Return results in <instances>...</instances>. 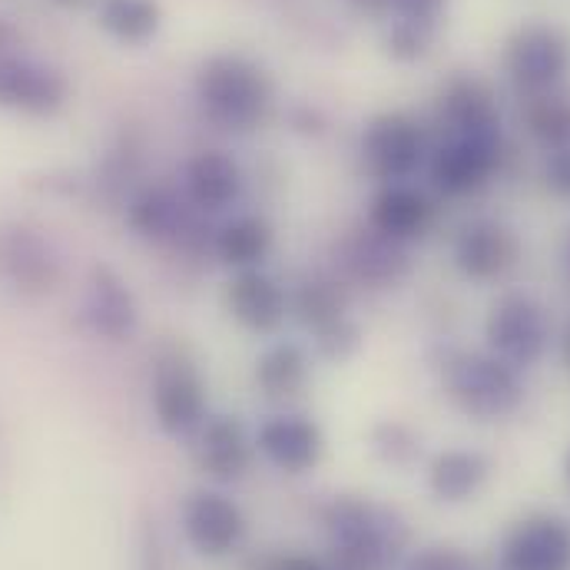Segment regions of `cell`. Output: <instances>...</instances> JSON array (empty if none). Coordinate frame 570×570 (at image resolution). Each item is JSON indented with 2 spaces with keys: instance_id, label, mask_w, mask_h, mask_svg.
<instances>
[{
  "instance_id": "6da1fadb",
  "label": "cell",
  "mask_w": 570,
  "mask_h": 570,
  "mask_svg": "<svg viewBox=\"0 0 570 570\" xmlns=\"http://www.w3.org/2000/svg\"><path fill=\"white\" fill-rule=\"evenodd\" d=\"M199 117L229 137L266 130L279 107V87L266 63L243 50H216L193 73Z\"/></svg>"
},
{
  "instance_id": "7a4b0ae2",
  "label": "cell",
  "mask_w": 570,
  "mask_h": 570,
  "mask_svg": "<svg viewBox=\"0 0 570 570\" xmlns=\"http://www.w3.org/2000/svg\"><path fill=\"white\" fill-rule=\"evenodd\" d=\"M318 524L328 541V570H392L409 551L405 518L365 494H332Z\"/></svg>"
},
{
  "instance_id": "3957f363",
  "label": "cell",
  "mask_w": 570,
  "mask_h": 570,
  "mask_svg": "<svg viewBox=\"0 0 570 570\" xmlns=\"http://www.w3.org/2000/svg\"><path fill=\"white\" fill-rule=\"evenodd\" d=\"M288 322L305 332L315 358L345 362L362 345V325L352 312V288L332 269H315L288 285Z\"/></svg>"
},
{
  "instance_id": "277c9868",
  "label": "cell",
  "mask_w": 570,
  "mask_h": 570,
  "mask_svg": "<svg viewBox=\"0 0 570 570\" xmlns=\"http://www.w3.org/2000/svg\"><path fill=\"white\" fill-rule=\"evenodd\" d=\"M448 402L474 422H501L524 405V382L514 365L494 352L454 348L438 365Z\"/></svg>"
},
{
  "instance_id": "5b68a950",
  "label": "cell",
  "mask_w": 570,
  "mask_h": 570,
  "mask_svg": "<svg viewBox=\"0 0 570 570\" xmlns=\"http://www.w3.org/2000/svg\"><path fill=\"white\" fill-rule=\"evenodd\" d=\"M501 67L521 100L564 90L570 77V33L561 23L528 20L504 40Z\"/></svg>"
},
{
  "instance_id": "8992f818",
  "label": "cell",
  "mask_w": 570,
  "mask_h": 570,
  "mask_svg": "<svg viewBox=\"0 0 570 570\" xmlns=\"http://www.w3.org/2000/svg\"><path fill=\"white\" fill-rule=\"evenodd\" d=\"M428 153H431V140L425 124L405 110L375 114L362 127L355 142L358 166L375 186L415 179L425 169Z\"/></svg>"
},
{
  "instance_id": "52a82bcc",
  "label": "cell",
  "mask_w": 570,
  "mask_h": 570,
  "mask_svg": "<svg viewBox=\"0 0 570 570\" xmlns=\"http://www.w3.org/2000/svg\"><path fill=\"white\" fill-rule=\"evenodd\" d=\"M554 338L548 305L531 292H504L491 302L484 318V345L518 372L534 368Z\"/></svg>"
},
{
  "instance_id": "ba28073f",
  "label": "cell",
  "mask_w": 570,
  "mask_h": 570,
  "mask_svg": "<svg viewBox=\"0 0 570 570\" xmlns=\"http://www.w3.org/2000/svg\"><path fill=\"white\" fill-rule=\"evenodd\" d=\"M153 422L166 438H193L199 425L209 419V395L206 379L193 355L183 348H163L153 365L149 385Z\"/></svg>"
},
{
  "instance_id": "9c48e42d",
  "label": "cell",
  "mask_w": 570,
  "mask_h": 570,
  "mask_svg": "<svg viewBox=\"0 0 570 570\" xmlns=\"http://www.w3.org/2000/svg\"><path fill=\"white\" fill-rule=\"evenodd\" d=\"M504 134L488 137H441L425 163L428 186L444 199H468L494 183L504 163Z\"/></svg>"
},
{
  "instance_id": "30bf717a",
  "label": "cell",
  "mask_w": 570,
  "mask_h": 570,
  "mask_svg": "<svg viewBox=\"0 0 570 570\" xmlns=\"http://www.w3.org/2000/svg\"><path fill=\"white\" fill-rule=\"evenodd\" d=\"M412 249L379 236L372 226L342 233L332 246V273L348 288L392 292L412 276Z\"/></svg>"
},
{
  "instance_id": "8fae6325",
  "label": "cell",
  "mask_w": 570,
  "mask_h": 570,
  "mask_svg": "<svg viewBox=\"0 0 570 570\" xmlns=\"http://www.w3.org/2000/svg\"><path fill=\"white\" fill-rule=\"evenodd\" d=\"M179 528L196 558L226 561L233 558L249 538V518L236 498L223 488H196L183 501Z\"/></svg>"
},
{
  "instance_id": "7c38bea8",
  "label": "cell",
  "mask_w": 570,
  "mask_h": 570,
  "mask_svg": "<svg viewBox=\"0 0 570 570\" xmlns=\"http://www.w3.org/2000/svg\"><path fill=\"white\" fill-rule=\"evenodd\" d=\"M63 279L57 246L30 223H0V283L23 298L50 295Z\"/></svg>"
},
{
  "instance_id": "4fadbf2b",
  "label": "cell",
  "mask_w": 570,
  "mask_h": 570,
  "mask_svg": "<svg viewBox=\"0 0 570 570\" xmlns=\"http://www.w3.org/2000/svg\"><path fill=\"white\" fill-rule=\"evenodd\" d=\"M524 256L521 236L491 216L464 223L451 239V266L464 283L494 285L508 279Z\"/></svg>"
},
{
  "instance_id": "5bb4252c",
  "label": "cell",
  "mask_w": 570,
  "mask_h": 570,
  "mask_svg": "<svg viewBox=\"0 0 570 570\" xmlns=\"http://www.w3.org/2000/svg\"><path fill=\"white\" fill-rule=\"evenodd\" d=\"M176 186L183 189V196L196 209V216L223 219L239 209L249 176H246L239 156H233L229 149H219V146H206V149H196L183 163Z\"/></svg>"
},
{
  "instance_id": "9a60e30c",
  "label": "cell",
  "mask_w": 570,
  "mask_h": 570,
  "mask_svg": "<svg viewBox=\"0 0 570 570\" xmlns=\"http://www.w3.org/2000/svg\"><path fill=\"white\" fill-rule=\"evenodd\" d=\"M219 298L229 322L253 338H276L288 322V285L269 266L229 273Z\"/></svg>"
},
{
  "instance_id": "2e32d148",
  "label": "cell",
  "mask_w": 570,
  "mask_h": 570,
  "mask_svg": "<svg viewBox=\"0 0 570 570\" xmlns=\"http://www.w3.org/2000/svg\"><path fill=\"white\" fill-rule=\"evenodd\" d=\"M70 100V80L53 63L33 60L27 53L0 57V110L20 117H53Z\"/></svg>"
},
{
  "instance_id": "e0dca14e",
  "label": "cell",
  "mask_w": 570,
  "mask_h": 570,
  "mask_svg": "<svg viewBox=\"0 0 570 570\" xmlns=\"http://www.w3.org/2000/svg\"><path fill=\"white\" fill-rule=\"evenodd\" d=\"M434 219H438L434 193L419 186L415 179L375 186L365 206V226L409 249L425 239Z\"/></svg>"
},
{
  "instance_id": "ac0fdd59",
  "label": "cell",
  "mask_w": 570,
  "mask_h": 570,
  "mask_svg": "<svg viewBox=\"0 0 570 570\" xmlns=\"http://www.w3.org/2000/svg\"><path fill=\"white\" fill-rule=\"evenodd\" d=\"M253 438L256 454L283 474H308L325 458V431L298 409H276L259 422Z\"/></svg>"
},
{
  "instance_id": "d6986e66",
  "label": "cell",
  "mask_w": 570,
  "mask_h": 570,
  "mask_svg": "<svg viewBox=\"0 0 570 570\" xmlns=\"http://www.w3.org/2000/svg\"><path fill=\"white\" fill-rule=\"evenodd\" d=\"M256 438L239 415H209L193 434V464L213 484L226 488L253 471Z\"/></svg>"
},
{
  "instance_id": "ffe728a7",
  "label": "cell",
  "mask_w": 570,
  "mask_h": 570,
  "mask_svg": "<svg viewBox=\"0 0 570 570\" xmlns=\"http://www.w3.org/2000/svg\"><path fill=\"white\" fill-rule=\"evenodd\" d=\"M498 570H570V521L561 514L521 518L498 548Z\"/></svg>"
},
{
  "instance_id": "44dd1931",
  "label": "cell",
  "mask_w": 570,
  "mask_h": 570,
  "mask_svg": "<svg viewBox=\"0 0 570 570\" xmlns=\"http://www.w3.org/2000/svg\"><path fill=\"white\" fill-rule=\"evenodd\" d=\"M199 219L203 216H196V209L186 203L179 186L149 183L127 199L130 233L153 246H179L193 239V229Z\"/></svg>"
},
{
  "instance_id": "7402d4cb",
  "label": "cell",
  "mask_w": 570,
  "mask_h": 570,
  "mask_svg": "<svg viewBox=\"0 0 570 570\" xmlns=\"http://www.w3.org/2000/svg\"><path fill=\"white\" fill-rule=\"evenodd\" d=\"M434 127L441 130V137L504 134L498 97L474 73H458V77L444 80V87L434 100Z\"/></svg>"
},
{
  "instance_id": "603a6c76",
  "label": "cell",
  "mask_w": 570,
  "mask_h": 570,
  "mask_svg": "<svg viewBox=\"0 0 570 570\" xmlns=\"http://www.w3.org/2000/svg\"><path fill=\"white\" fill-rule=\"evenodd\" d=\"M80 315H83V325L97 338H107V342H127L140 328V302L134 288L114 266H104V263H97L87 273Z\"/></svg>"
},
{
  "instance_id": "cb8c5ba5",
  "label": "cell",
  "mask_w": 570,
  "mask_h": 570,
  "mask_svg": "<svg viewBox=\"0 0 570 570\" xmlns=\"http://www.w3.org/2000/svg\"><path fill=\"white\" fill-rule=\"evenodd\" d=\"M206 249L219 269L229 273H246V269H263L269 266L276 253V226L266 213H249L236 209L223 219H216Z\"/></svg>"
},
{
  "instance_id": "d4e9b609",
  "label": "cell",
  "mask_w": 570,
  "mask_h": 570,
  "mask_svg": "<svg viewBox=\"0 0 570 570\" xmlns=\"http://www.w3.org/2000/svg\"><path fill=\"white\" fill-rule=\"evenodd\" d=\"M315 355L305 342L295 338H269L253 362V385L276 409H292L312 385Z\"/></svg>"
},
{
  "instance_id": "484cf974",
  "label": "cell",
  "mask_w": 570,
  "mask_h": 570,
  "mask_svg": "<svg viewBox=\"0 0 570 570\" xmlns=\"http://www.w3.org/2000/svg\"><path fill=\"white\" fill-rule=\"evenodd\" d=\"M451 0H392V13L385 27V53L399 63L425 60L438 40L441 20Z\"/></svg>"
},
{
  "instance_id": "4316f807",
  "label": "cell",
  "mask_w": 570,
  "mask_h": 570,
  "mask_svg": "<svg viewBox=\"0 0 570 570\" xmlns=\"http://www.w3.org/2000/svg\"><path fill=\"white\" fill-rule=\"evenodd\" d=\"M491 478V461L474 448H448L438 451L428 464V491L441 504L471 501Z\"/></svg>"
},
{
  "instance_id": "83f0119b",
  "label": "cell",
  "mask_w": 570,
  "mask_h": 570,
  "mask_svg": "<svg viewBox=\"0 0 570 570\" xmlns=\"http://www.w3.org/2000/svg\"><path fill=\"white\" fill-rule=\"evenodd\" d=\"M97 20L114 40H120L127 47H140L159 33L163 7H159V0H100Z\"/></svg>"
},
{
  "instance_id": "f1b7e54d",
  "label": "cell",
  "mask_w": 570,
  "mask_h": 570,
  "mask_svg": "<svg viewBox=\"0 0 570 570\" xmlns=\"http://www.w3.org/2000/svg\"><path fill=\"white\" fill-rule=\"evenodd\" d=\"M521 124L528 137L538 146H544L548 153L570 146V94L554 90V94L521 100Z\"/></svg>"
},
{
  "instance_id": "f546056e",
  "label": "cell",
  "mask_w": 570,
  "mask_h": 570,
  "mask_svg": "<svg viewBox=\"0 0 570 570\" xmlns=\"http://www.w3.org/2000/svg\"><path fill=\"white\" fill-rule=\"evenodd\" d=\"M368 448L382 464L392 468H409L422 458V434L409 422L399 419H382L368 431Z\"/></svg>"
},
{
  "instance_id": "4dcf8cb0",
  "label": "cell",
  "mask_w": 570,
  "mask_h": 570,
  "mask_svg": "<svg viewBox=\"0 0 570 570\" xmlns=\"http://www.w3.org/2000/svg\"><path fill=\"white\" fill-rule=\"evenodd\" d=\"M402 570H478V568H474V561H471L461 548H454V544H431V548L415 551V554L405 561V568Z\"/></svg>"
},
{
  "instance_id": "1f68e13d",
  "label": "cell",
  "mask_w": 570,
  "mask_h": 570,
  "mask_svg": "<svg viewBox=\"0 0 570 570\" xmlns=\"http://www.w3.org/2000/svg\"><path fill=\"white\" fill-rule=\"evenodd\" d=\"M541 179L548 186L551 196L570 203V146L561 149H551L548 159H544V169H541Z\"/></svg>"
},
{
  "instance_id": "d6a6232c",
  "label": "cell",
  "mask_w": 570,
  "mask_h": 570,
  "mask_svg": "<svg viewBox=\"0 0 570 570\" xmlns=\"http://www.w3.org/2000/svg\"><path fill=\"white\" fill-rule=\"evenodd\" d=\"M352 17L358 20H375V23H385L389 13H392V0H338Z\"/></svg>"
},
{
  "instance_id": "836d02e7",
  "label": "cell",
  "mask_w": 570,
  "mask_h": 570,
  "mask_svg": "<svg viewBox=\"0 0 570 570\" xmlns=\"http://www.w3.org/2000/svg\"><path fill=\"white\" fill-rule=\"evenodd\" d=\"M269 570H328L325 564H318L315 558H302V554H292V558H279Z\"/></svg>"
},
{
  "instance_id": "e575fe53",
  "label": "cell",
  "mask_w": 570,
  "mask_h": 570,
  "mask_svg": "<svg viewBox=\"0 0 570 570\" xmlns=\"http://www.w3.org/2000/svg\"><path fill=\"white\" fill-rule=\"evenodd\" d=\"M13 43H17V30H13L7 20H0V57L13 53V50H17Z\"/></svg>"
},
{
  "instance_id": "d590c367",
  "label": "cell",
  "mask_w": 570,
  "mask_h": 570,
  "mask_svg": "<svg viewBox=\"0 0 570 570\" xmlns=\"http://www.w3.org/2000/svg\"><path fill=\"white\" fill-rule=\"evenodd\" d=\"M558 263H561V276H564V283L570 285V229L564 233V239H561V249H558Z\"/></svg>"
},
{
  "instance_id": "8d00e7d4",
  "label": "cell",
  "mask_w": 570,
  "mask_h": 570,
  "mask_svg": "<svg viewBox=\"0 0 570 570\" xmlns=\"http://www.w3.org/2000/svg\"><path fill=\"white\" fill-rule=\"evenodd\" d=\"M57 7H67V10H77V7H83V3H90V0H53Z\"/></svg>"
},
{
  "instance_id": "74e56055",
  "label": "cell",
  "mask_w": 570,
  "mask_h": 570,
  "mask_svg": "<svg viewBox=\"0 0 570 570\" xmlns=\"http://www.w3.org/2000/svg\"><path fill=\"white\" fill-rule=\"evenodd\" d=\"M564 481L570 484V448H568V454H564Z\"/></svg>"
},
{
  "instance_id": "f35d334b",
  "label": "cell",
  "mask_w": 570,
  "mask_h": 570,
  "mask_svg": "<svg viewBox=\"0 0 570 570\" xmlns=\"http://www.w3.org/2000/svg\"><path fill=\"white\" fill-rule=\"evenodd\" d=\"M564 358H568V365H570V332H568V338H564Z\"/></svg>"
}]
</instances>
